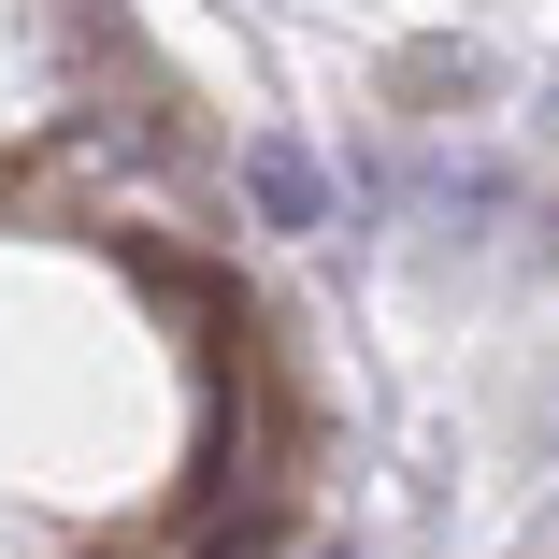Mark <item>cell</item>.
<instances>
[{
  "label": "cell",
  "instance_id": "1",
  "mask_svg": "<svg viewBox=\"0 0 559 559\" xmlns=\"http://www.w3.org/2000/svg\"><path fill=\"white\" fill-rule=\"evenodd\" d=\"M245 201H259V230H330V173H316L287 130L245 144Z\"/></svg>",
  "mask_w": 559,
  "mask_h": 559
}]
</instances>
